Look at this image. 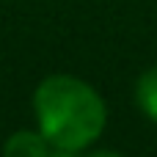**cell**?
Masks as SVG:
<instances>
[{"mask_svg":"<svg viewBox=\"0 0 157 157\" xmlns=\"http://www.w3.org/2000/svg\"><path fill=\"white\" fill-rule=\"evenodd\" d=\"M135 102L152 121H157V66L146 69L138 77V83H135Z\"/></svg>","mask_w":157,"mask_h":157,"instance_id":"3957f363","label":"cell"},{"mask_svg":"<svg viewBox=\"0 0 157 157\" xmlns=\"http://www.w3.org/2000/svg\"><path fill=\"white\" fill-rule=\"evenodd\" d=\"M3 157H50V141L33 130H19L14 135H8L6 146H3Z\"/></svg>","mask_w":157,"mask_h":157,"instance_id":"7a4b0ae2","label":"cell"},{"mask_svg":"<svg viewBox=\"0 0 157 157\" xmlns=\"http://www.w3.org/2000/svg\"><path fill=\"white\" fill-rule=\"evenodd\" d=\"M33 110L41 135L55 149L80 152L105 130V102L83 80L72 75H50L33 94Z\"/></svg>","mask_w":157,"mask_h":157,"instance_id":"6da1fadb","label":"cell"},{"mask_svg":"<svg viewBox=\"0 0 157 157\" xmlns=\"http://www.w3.org/2000/svg\"><path fill=\"white\" fill-rule=\"evenodd\" d=\"M50 157H77V152H72V149H55V152H50Z\"/></svg>","mask_w":157,"mask_h":157,"instance_id":"277c9868","label":"cell"},{"mask_svg":"<svg viewBox=\"0 0 157 157\" xmlns=\"http://www.w3.org/2000/svg\"><path fill=\"white\" fill-rule=\"evenodd\" d=\"M86 157H124V155H119V152H91Z\"/></svg>","mask_w":157,"mask_h":157,"instance_id":"5b68a950","label":"cell"}]
</instances>
